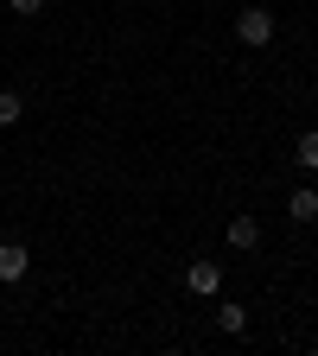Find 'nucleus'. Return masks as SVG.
Masks as SVG:
<instances>
[{
    "instance_id": "nucleus-1",
    "label": "nucleus",
    "mask_w": 318,
    "mask_h": 356,
    "mask_svg": "<svg viewBox=\"0 0 318 356\" xmlns=\"http://www.w3.org/2000/svg\"><path fill=\"white\" fill-rule=\"evenodd\" d=\"M236 38L248 51H267V44H274V7H242L236 13Z\"/></svg>"
},
{
    "instance_id": "nucleus-2",
    "label": "nucleus",
    "mask_w": 318,
    "mask_h": 356,
    "mask_svg": "<svg viewBox=\"0 0 318 356\" xmlns=\"http://www.w3.org/2000/svg\"><path fill=\"white\" fill-rule=\"evenodd\" d=\"M32 274V248L26 242H0V286H19Z\"/></svg>"
},
{
    "instance_id": "nucleus-3",
    "label": "nucleus",
    "mask_w": 318,
    "mask_h": 356,
    "mask_svg": "<svg viewBox=\"0 0 318 356\" xmlns=\"http://www.w3.org/2000/svg\"><path fill=\"white\" fill-rule=\"evenodd\" d=\"M185 286H191L198 299H216V293H223V267H216V261H191V267H185Z\"/></svg>"
},
{
    "instance_id": "nucleus-4",
    "label": "nucleus",
    "mask_w": 318,
    "mask_h": 356,
    "mask_svg": "<svg viewBox=\"0 0 318 356\" xmlns=\"http://www.w3.org/2000/svg\"><path fill=\"white\" fill-rule=\"evenodd\" d=\"M230 248H261V216H230Z\"/></svg>"
},
{
    "instance_id": "nucleus-5",
    "label": "nucleus",
    "mask_w": 318,
    "mask_h": 356,
    "mask_svg": "<svg viewBox=\"0 0 318 356\" xmlns=\"http://www.w3.org/2000/svg\"><path fill=\"white\" fill-rule=\"evenodd\" d=\"M287 216H293V222H318V191H312V185H299V191L287 197Z\"/></svg>"
},
{
    "instance_id": "nucleus-6",
    "label": "nucleus",
    "mask_w": 318,
    "mask_h": 356,
    "mask_svg": "<svg viewBox=\"0 0 318 356\" xmlns=\"http://www.w3.org/2000/svg\"><path fill=\"white\" fill-rule=\"evenodd\" d=\"M216 325L230 331V337H242V331H248V305H236V299H223V305H216Z\"/></svg>"
},
{
    "instance_id": "nucleus-7",
    "label": "nucleus",
    "mask_w": 318,
    "mask_h": 356,
    "mask_svg": "<svg viewBox=\"0 0 318 356\" xmlns=\"http://www.w3.org/2000/svg\"><path fill=\"white\" fill-rule=\"evenodd\" d=\"M26 115V102H19V89H0V127H13Z\"/></svg>"
},
{
    "instance_id": "nucleus-8",
    "label": "nucleus",
    "mask_w": 318,
    "mask_h": 356,
    "mask_svg": "<svg viewBox=\"0 0 318 356\" xmlns=\"http://www.w3.org/2000/svg\"><path fill=\"white\" fill-rule=\"evenodd\" d=\"M299 165H305V172H318V127H305V134H299Z\"/></svg>"
},
{
    "instance_id": "nucleus-9",
    "label": "nucleus",
    "mask_w": 318,
    "mask_h": 356,
    "mask_svg": "<svg viewBox=\"0 0 318 356\" xmlns=\"http://www.w3.org/2000/svg\"><path fill=\"white\" fill-rule=\"evenodd\" d=\"M7 7H13L19 19H38V13H45V0H7Z\"/></svg>"
}]
</instances>
